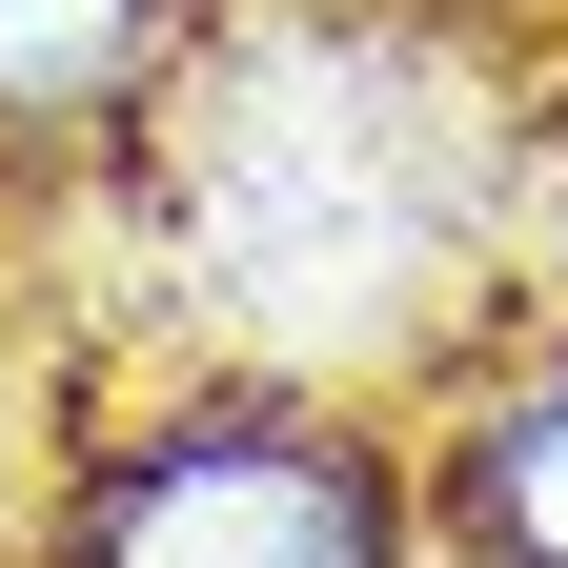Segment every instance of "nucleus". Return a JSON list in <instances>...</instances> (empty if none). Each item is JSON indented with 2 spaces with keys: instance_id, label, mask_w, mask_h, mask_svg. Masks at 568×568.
Masks as SVG:
<instances>
[{
  "instance_id": "obj_1",
  "label": "nucleus",
  "mask_w": 568,
  "mask_h": 568,
  "mask_svg": "<svg viewBox=\"0 0 568 568\" xmlns=\"http://www.w3.org/2000/svg\"><path fill=\"white\" fill-rule=\"evenodd\" d=\"M82 568H386V467L325 426H163L102 467Z\"/></svg>"
},
{
  "instance_id": "obj_2",
  "label": "nucleus",
  "mask_w": 568,
  "mask_h": 568,
  "mask_svg": "<svg viewBox=\"0 0 568 568\" xmlns=\"http://www.w3.org/2000/svg\"><path fill=\"white\" fill-rule=\"evenodd\" d=\"M447 528H467L487 568H568V366L508 386V406L447 447Z\"/></svg>"
},
{
  "instance_id": "obj_3",
  "label": "nucleus",
  "mask_w": 568,
  "mask_h": 568,
  "mask_svg": "<svg viewBox=\"0 0 568 568\" xmlns=\"http://www.w3.org/2000/svg\"><path fill=\"white\" fill-rule=\"evenodd\" d=\"M142 82V0H0V142H61Z\"/></svg>"
}]
</instances>
